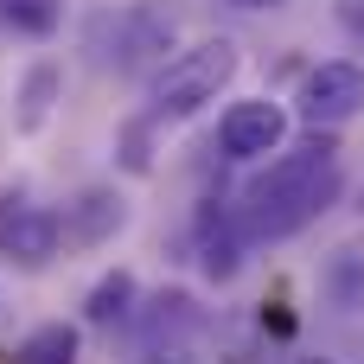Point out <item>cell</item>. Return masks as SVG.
<instances>
[{"label":"cell","instance_id":"6da1fadb","mask_svg":"<svg viewBox=\"0 0 364 364\" xmlns=\"http://www.w3.org/2000/svg\"><path fill=\"white\" fill-rule=\"evenodd\" d=\"M333 198H339V141L307 128V141L294 154L269 160L243 186V224H250V237H294Z\"/></svg>","mask_w":364,"mask_h":364},{"label":"cell","instance_id":"7a4b0ae2","mask_svg":"<svg viewBox=\"0 0 364 364\" xmlns=\"http://www.w3.org/2000/svg\"><path fill=\"white\" fill-rule=\"evenodd\" d=\"M230 77H237V45L230 38H205V45H192V51H179V58L160 64V77H154V115L160 122L198 115L205 102H218V90Z\"/></svg>","mask_w":364,"mask_h":364},{"label":"cell","instance_id":"3957f363","mask_svg":"<svg viewBox=\"0 0 364 364\" xmlns=\"http://www.w3.org/2000/svg\"><path fill=\"white\" fill-rule=\"evenodd\" d=\"M358 109H364V70L358 64L333 58V64H314V70H307V83H301V122H307L314 134L346 128Z\"/></svg>","mask_w":364,"mask_h":364},{"label":"cell","instance_id":"277c9868","mask_svg":"<svg viewBox=\"0 0 364 364\" xmlns=\"http://www.w3.org/2000/svg\"><path fill=\"white\" fill-rule=\"evenodd\" d=\"M64 243V218L51 205H32V198H6L0 205V256H13L19 269H45Z\"/></svg>","mask_w":364,"mask_h":364},{"label":"cell","instance_id":"5b68a950","mask_svg":"<svg viewBox=\"0 0 364 364\" xmlns=\"http://www.w3.org/2000/svg\"><path fill=\"white\" fill-rule=\"evenodd\" d=\"M282 141H288V109L269 102V96L230 102L224 122H218V147H224L230 160H269Z\"/></svg>","mask_w":364,"mask_h":364},{"label":"cell","instance_id":"8992f818","mask_svg":"<svg viewBox=\"0 0 364 364\" xmlns=\"http://www.w3.org/2000/svg\"><path fill=\"white\" fill-rule=\"evenodd\" d=\"M122 224H128V205H122V192H109V186H90V192L70 205V237H77V243H109Z\"/></svg>","mask_w":364,"mask_h":364},{"label":"cell","instance_id":"52a82bcc","mask_svg":"<svg viewBox=\"0 0 364 364\" xmlns=\"http://www.w3.org/2000/svg\"><path fill=\"white\" fill-rule=\"evenodd\" d=\"M58 90H64L58 64H32V70H26V83H19V109H13L19 134H38V128L51 122V102H58Z\"/></svg>","mask_w":364,"mask_h":364},{"label":"cell","instance_id":"ba28073f","mask_svg":"<svg viewBox=\"0 0 364 364\" xmlns=\"http://www.w3.org/2000/svg\"><path fill=\"white\" fill-rule=\"evenodd\" d=\"M128 314H134V275H128V269H109V275L83 294V320H90V326H122Z\"/></svg>","mask_w":364,"mask_h":364},{"label":"cell","instance_id":"9c48e42d","mask_svg":"<svg viewBox=\"0 0 364 364\" xmlns=\"http://www.w3.org/2000/svg\"><path fill=\"white\" fill-rule=\"evenodd\" d=\"M6 364H77V326H64V320L32 326V333L13 346V358H6Z\"/></svg>","mask_w":364,"mask_h":364},{"label":"cell","instance_id":"30bf717a","mask_svg":"<svg viewBox=\"0 0 364 364\" xmlns=\"http://www.w3.org/2000/svg\"><path fill=\"white\" fill-rule=\"evenodd\" d=\"M198 269H205L211 282H230V275L243 269V237L224 230V218H218V224H211V218L198 224Z\"/></svg>","mask_w":364,"mask_h":364},{"label":"cell","instance_id":"8fae6325","mask_svg":"<svg viewBox=\"0 0 364 364\" xmlns=\"http://www.w3.org/2000/svg\"><path fill=\"white\" fill-rule=\"evenodd\" d=\"M326 294H333V307H346V314L364 307V256L358 250H339V256L326 262Z\"/></svg>","mask_w":364,"mask_h":364},{"label":"cell","instance_id":"7c38bea8","mask_svg":"<svg viewBox=\"0 0 364 364\" xmlns=\"http://www.w3.org/2000/svg\"><path fill=\"white\" fill-rule=\"evenodd\" d=\"M141 326H147V346H154V339H166V333H173V339H186V333L198 326V307H192V294H179V288H173V294H160V301H154V314H147Z\"/></svg>","mask_w":364,"mask_h":364},{"label":"cell","instance_id":"4fadbf2b","mask_svg":"<svg viewBox=\"0 0 364 364\" xmlns=\"http://www.w3.org/2000/svg\"><path fill=\"white\" fill-rule=\"evenodd\" d=\"M0 13H6V26L26 32V38H45V32L58 26V0H0Z\"/></svg>","mask_w":364,"mask_h":364},{"label":"cell","instance_id":"5bb4252c","mask_svg":"<svg viewBox=\"0 0 364 364\" xmlns=\"http://www.w3.org/2000/svg\"><path fill=\"white\" fill-rule=\"evenodd\" d=\"M339 26H346L352 38H364V0H339Z\"/></svg>","mask_w":364,"mask_h":364},{"label":"cell","instance_id":"9a60e30c","mask_svg":"<svg viewBox=\"0 0 364 364\" xmlns=\"http://www.w3.org/2000/svg\"><path fill=\"white\" fill-rule=\"evenodd\" d=\"M230 6H243V13H262V6H282V0H230Z\"/></svg>","mask_w":364,"mask_h":364},{"label":"cell","instance_id":"2e32d148","mask_svg":"<svg viewBox=\"0 0 364 364\" xmlns=\"http://www.w3.org/2000/svg\"><path fill=\"white\" fill-rule=\"evenodd\" d=\"M301 364H333V358H301Z\"/></svg>","mask_w":364,"mask_h":364},{"label":"cell","instance_id":"e0dca14e","mask_svg":"<svg viewBox=\"0 0 364 364\" xmlns=\"http://www.w3.org/2000/svg\"><path fill=\"white\" fill-rule=\"evenodd\" d=\"M0 364H6V358H0Z\"/></svg>","mask_w":364,"mask_h":364}]
</instances>
